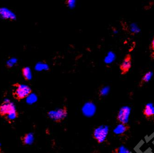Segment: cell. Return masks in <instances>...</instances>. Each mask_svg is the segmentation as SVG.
<instances>
[{
    "label": "cell",
    "mask_w": 154,
    "mask_h": 153,
    "mask_svg": "<svg viewBox=\"0 0 154 153\" xmlns=\"http://www.w3.org/2000/svg\"><path fill=\"white\" fill-rule=\"evenodd\" d=\"M108 92H109V90L107 88H104L102 89L101 91L99 93V95L100 96H103L105 95L106 94L108 93Z\"/></svg>",
    "instance_id": "obj_17"
},
{
    "label": "cell",
    "mask_w": 154,
    "mask_h": 153,
    "mask_svg": "<svg viewBox=\"0 0 154 153\" xmlns=\"http://www.w3.org/2000/svg\"><path fill=\"white\" fill-rule=\"evenodd\" d=\"M132 66V57L130 54L125 55L122 62L120 66L121 74L122 75L127 74L131 68Z\"/></svg>",
    "instance_id": "obj_8"
},
{
    "label": "cell",
    "mask_w": 154,
    "mask_h": 153,
    "mask_svg": "<svg viewBox=\"0 0 154 153\" xmlns=\"http://www.w3.org/2000/svg\"><path fill=\"white\" fill-rule=\"evenodd\" d=\"M19 113L14 104L9 100H6L0 104V117L9 124L18 119Z\"/></svg>",
    "instance_id": "obj_1"
},
{
    "label": "cell",
    "mask_w": 154,
    "mask_h": 153,
    "mask_svg": "<svg viewBox=\"0 0 154 153\" xmlns=\"http://www.w3.org/2000/svg\"><path fill=\"white\" fill-rule=\"evenodd\" d=\"M14 59H11L10 61H8V65H10V66H12L15 63V61H14Z\"/></svg>",
    "instance_id": "obj_18"
},
{
    "label": "cell",
    "mask_w": 154,
    "mask_h": 153,
    "mask_svg": "<svg viewBox=\"0 0 154 153\" xmlns=\"http://www.w3.org/2000/svg\"><path fill=\"white\" fill-rule=\"evenodd\" d=\"M109 128L106 125H101L93 130L92 136L93 139L99 144L103 143L107 140L109 135Z\"/></svg>",
    "instance_id": "obj_3"
},
{
    "label": "cell",
    "mask_w": 154,
    "mask_h": 153,
    "mask_svg": "<svg viewBox=\"0 0 154 153\" xmlns=\"http://www.w3.org/2000/svg\"><path fill=\"white\" fill-rule=\"evenodd\" d=\"M131 108L128 106H124L120 108L116 116V121L118 124H128Z\"/></svg>",
    "instance_id": "obj_5"
},
{
    "label": "cell",
    "mask_w": 154,
    "mask_h": 153,
    "mask_svg": "<svg viewBox=\"0 0 154 153\" xmlns=\"http://www.w3.org/2000/svg\"><path fill=\"white\" fill-rule=\"evenodd\" d=\"M12 95L14 99L18 101H20L27 98L29 97L32 94V89L26 85L16 83L14 84Z\"/></svg>",
    "instance_id": "obj_2"
},
{
    "label": "cell",
    "mask_w": 154,
    "mask_h": 153,
    "mask_svg": "<svg viewBox=\"0 0 154 153\" xmlns=\"http://www.w3.org/2000/svg\"><path fill=\"white\" fill-rule=\"evenodd\" d=\"M1 12H0V14H1L2 16L5 18L13 19L14 17V14L8 10L2 9L1 10Z\"/></svg>",
    "instance_id": "obj_14"
},
{
    "label": "cell",
    "mask_w": 154,
    "mask_h": 153,
    "mask_svg": "<svg viewBox=\"0 0 154 153\" xmlns=\"http://www.w3.org/2000/svg\"><path fill=\"white\" fill-rule=\"evenodd\" d=\"M3 153V151H2V147L1 144L0 143V153Z\"/></svg>",
    "instance_id": "obj_19"
},
{
    "label": "cell",
    "mask_w": 154,
    "mask_h": 153,
    "mask_svg": "<svg viewBox=\"0 0 154 153\" xmlns=\"http://www.w3.org/2000/svg\"><path fill=\"white\" fill-rule=\"evenodd\" d=\"M20 140L22 145H31L33 143L34 136L32 133H26L20 137Z\"/></svg>",
    "instance_id": "obj_10"
},
{
    "label": "cell",
    "mask_w": 154,
    "mask_h": 153,
    "mask_svg": "<svg viewBox=\"0 0 154 153\" xmlns=\"http://www.w3.org/2000/svg\"><path fill=\"white\" fill-rule=\"evenodd\" d=\"M130 31L132 34H137L140 32V29L136 24H132L130 26Z\"/></svg>",
    "instance_id": "obj_15"
},
{
    "label": "cell",
    "mask_w": 154,
    "mask_h": 153,
    "mask_svg": "<svg viewBox=\"0 0 154 153\" xmlns=\"http://www.w3.org/2000/svg\"><path fill=\"white\" fill-rule=\"evenodd\" d=\"M153 76V72L151 71H149L143 76L141 81L139 82V86L142 87L145 84L148 83L151 80Z\"/></svg>",
    "instance_id": "obj_11"
},
{
    "label": "cell",
    "mask_w": 154,
    "mask_h": 153,
    "mask_svg": "<svg viewBox=\"0 0 154 153\" xmlns=\"http://www.w3.org/2000/svg\"><path fill=\"white\" fill-rule=\"evenodd\" d=\"M22 74L24 78L26 81H29L32 79V72L29 67H26L23 68L22 70Z\"/></svg>",
    "instance_id": "obj_12"
},
{
    "label": "cell",
    "mask_w": 154,
    "mask_h": 153,
    "mask_svg": "<svg viewBox=\"0 0 154 153\" xmlns=\"http://www.w3.org/2000/svg\"><path fill=\"white\" fill-rule=\"evenodd\" d=\"M143 115L147 121L154 123V104L152 103L146 104L143 107Z\"/></svg>",
    "instance_id": "obj_7"
},
{
    "label": "cell",
    "mask_w": 154,
    "mask_h": 153,
    "mask_svg": "<svg viewBox=\"0 0 154 153\" xmlns=\"http://www.w3.org/2000/svg\"><path fill=\"white\" fill-rule=\"evenodd\" d=\"M149 49H150V58L151 59H154V36L150 43Z\"/></svg>",
    "instance_id": "obj_16"
},
{
    "label": "cell",
    "mask_w": 154,
    "mask_h": 153,
    "mask_svg": "<svg viewBox=\"0 0 154 153\" xmlns=\"http://www.w3.org/2000/svg\"><path fill=\"white\" fill-rule=\"evenodd\" d=\"M131 129V127L129 124H118L113 130V133L117 136H123L129 132Z\"/></svg>",
    "instance_id": "obj_9"
},
{
    "label": "cell",
    "mask_w": 154,
    "mask_h": 153,
    "mask_svg": "<svg viewBox=\"0 0 154 153\" xmlns=\"http://www.w3.org/2000/svg\"><path fill=\"white\" fill-rule=\"evenodd\" d=\"M48 116L50 119L57 123L62 122L67 117L68 109L66 106L57 109V110H51L48 112Z\"/></svg>",
    "instance_id": "obj_4"
},
{
    "label": "cell",
    "mask_w": 154,
    "mask_h": 153,
    "mask_svg": "<svg viewBox=\"0 0 154 153\" xmlns=\"http://www.w3.org/2000/svg\"><path fill=\"white\" fill-rule=\"evenodd\" d=\"M112 153H131V152L124 146H121L114 148Z\"/></svg>",
    "instance_id": "obj_13"
},
{
    "label": "cell",
    "mask_w": 154,
    "mask_h": 153,
    "mask_svg": "<svg viewBox=\"0 0 154 153\" xmlns=\"http://www.w3.org/2000/svg\"><path fill=\"white\" fill-rule=\"evenodd\" d=\"M97 110L96 105L92 101L85 103L82 108V112L85 117H92L95 115Z\"/></svg>",
    "instance_id": "obj_6"
}]
</instances>
